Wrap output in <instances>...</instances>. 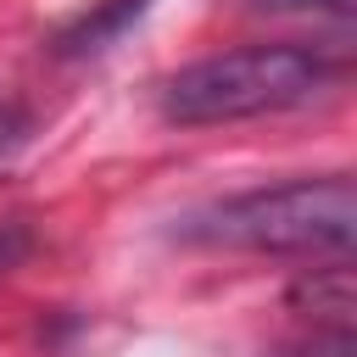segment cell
<instances>
[{
    "instance_id": "obj_1",
    "label": "cell",
    "mask_w": 357,
    "mask_h": 357,
    "mask_svg": "<svg viewBox=\"0 0 357 357\" xmlns=\"http://www.w3.org/2000/svg\"><path fill=\"white\" fill-rule=\"evenodd\" d=\"M357 229V190L351 173H318L290 184L240 190L206 201L178 218L184 245L206 251H257V257H346Z\"/></svg>"
},
{
    "instance_id": "obj_2",
    "label": "cell",
    "mask_w": 357,
    "mask_h": 357,
    "mask_svg": "<svg viewBox=\"0 0 357 357\" xmlns=\"http://www.w3.org/2000/svg\"><path fill=\"white\" fill-rule=\"evenodd\" d=\"M346 78V67L312 45H240L201 56L162 78L156 112L173 128H212V123H245L312 106Z\"/></svg>"
},
{
    "instance_id": "obj_3",
    "label": "cell",
    "mask_w": 357,
    "mask_h": 357,
    "mask_svg": "<svg viewBox=\"0 0 357 357\" xmlns=\"http://www.w3.org/2000/svg\"><path fill=\"white\" fill-rule=\"evenodd\" d=\"M145 11H151V0H89L73 22H61L50 33V56L56 61H89V56L112 50Z\"/></svg>"
},
{
    "instance_id": "obj_4",
    "label": "cell",
    "mask_w": 357,
    "mask_h": 357,
    "mask_svg": "<svg viewBox=\"0 0 357 357\" xmlns=\"http://www.w3.org/2000/svg\"><path fill=\"white\" fill-rule=\"evenodd\" d=\"M351 0H245V11L262 17H346Z\"/></svg>"
},
{
    "instance_id": "obj_5",
    "label": "cell",
    "mask_w": 357,
    "mask_h": 357,
    "mask_svg": "<svg viewBox=\"0 0 357 357\" xmlns=\"http://www.w3.org/2000/svg\"><path fill=\"white\" fill-rule=\"evenodd\" d=\"M28 257H33V229L17 223V218H0V279L17 273Z\"/></svg>"
},
{
    "instance_id": "obj_6",
    "label": "cell",
    "mask_w": 357,
    "mask_h": 357,
    "mask_svg": "<svg viewBox=\"0 0 357 357\" xmlns=\"http://www.w3.org/2000/svg\"><path fill=\"white\" fill-rule=\"evenodd\" d=\"M279 357H351V329H312V340H301Z\"/></svg>"
}]
</instances>
